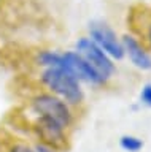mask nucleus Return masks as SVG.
<instances>
[{"label":"nucleus","mask_w":151,"mask_h":152,"mask_svg":"<svg viewBox=\"0 0 151 152\" xmlns=\"http://www.w3.org/2000/svg\"><path fill=\"white\" fill-rule=\"evenodd\" d=\"M40 79L56 97L64 100L65 103L78 104L83 102L84 94H83L81 86H80V81L77 78H73L64 68H57V66L45 68Z\"/></svg>","instance_id":"1"},{"label":"nucleus","mask_w":151,"mask_h":152,"mask_svg":"<svg viewBox=\"0 0 151 152\" xmlns=\"http://www.w3.org/2000/svg\"><path fill=\"white\" fill-rule=\"evenodd\" d=\"M77 52L97 71V75L105 81L110 79L116 71L111 57L103 49H100L89 37H81L77 41Z\"/></svg>","instance_id":"2"},{"label":"nucleus","mask_w":151,"mask_h":152,"mask_svg":"<svg viewBox=\"0 0 151 152\" xmlns=\"http://www.w3.org/2000/svg\"><path fill=\"white\" fill-rule=\"evenodd\" d=\"M32 108L38 116L51 119L56 124H59L62 128H67L72 124V113L69 109V104L56 95L51 94L37 95L32 100Z\"/></svg>","instance_id":"3"},{"label":"nucleus","mask_w":151,"mask_h":152,"mask_svg":"<svg viewBox=\"0 0 151 152\" xmlns=\"http://www.w3.org/2000/svg\"><path fill=\"white\" fill-rule=\"evenodd\" d=\"M89 38L96 45L103 49L111 59L121 60L124 57V48H122L121 40L118 38L116 32L103 21H92L89 22Z\"/></svg>","instance_id":"4"},{"label":"nucleus","mask_w":151,"mask_h":152,"mask_svg":"<svg viewBox=\"0 0 151 152\" xmlns=\"http://www.w3.org/2000/svg\"><path fill=\"white\" fill-rule=\"evenodd\" d=\"M57 68H64L65 71H69L73 78H77L80 83H89V84H103V81L100 76L97 75V71L78 54L77 51H65L59 54V62H57Z\"/></svg>","instance_id":"5"},{"label":"nucleus","mask_w":151,"mask_h":152,"mask_svg":"<svg viewBox=\"0 0 151 152\" xmlns=\"http://www.w3.org/2000/svg\"><path fill=\"white\" fill-rule=\"evenodd\" d=\"M37 133L43 144L54 147L59 152L67 147V138H65V128H62L59 124L51 121L48 117L38 116V121L35 124Z\"/></svg>","instance_id":"6"},{"label":"nucleus","mask_w":151,"mask_h":152,"mask_svg":"<svg viewBox=\"0 0 151 152\" xmlns=\"http://www.w3.org/2000/svg\"><path fill=\"white\" fill-rule=\"evenodd\" d=\"M122 48H124V56L129 57V60L137 68L143 71H151V54L130 35L122 37Z\"/></svg>","instance_id":"7"},{"label":"nucleus","mask_w":151,"mask_h":152,"mask_svg":"<svg viewBox=\"0 0 151 152\" xmlns=\"http://www.w3.org/2000/svg\"><path fill=\"white\" fill-rule=\"evenodd\" d=\"M119 146L126 152H138L143 147V141L134 135H122L119 138Z\"/></svg>","instance_id":"8"},{"label":"nucleus","mask_w":151,"mask_h":152,"mask_svg":"<svg viewBox=\"0 0 151 152\" xmlns=\"http://www.w3.org/2000/svg\"><path fill=\"white\" fill-rule=\"evenodd\" d=\"M140 102L145 106L151 108V83H146L140 90Z\"/></svg>","instance_id":"9"},{"label":"nucleus","mask_w":151,"mask_h":152,"mask_svg":"<svg viewBox=\"0 0 151 152\" xmlns=\"http://www.w3.org/2000/svg\"><path fill=\"white\" fill-rule=\"evenodd\" d=\"M34 149H35V152H59L57 149L46 146V144H43V142H38V144H35Z\"/></svg>","instance_id":"10"},{"label":"nucleus","mask_w":151,"mask_h":152,"mask_svg":"<svg viewBox=\"0 0 151 152\" xmlns=\"http://www.w3.org/2000/svg\"><path fill=\"white\" fill-rule=\"evenodd\" d=\"M10 152H35V149H34V147L26 146V144H16V146L11 147Z\"/></svg>","instance_id":"11"},{"label":"nucleus","mask_w":151,"mask_h":152,"mask_svg":"<svg viewBox=\"0 0 151 152\" xmlns=\"http://www.w3.org/2000/svg\"><path fill=\"white\" fill-rule=\"evenodd\" d=\"M148 38H150V41H151V24H150V27H148Z\"/></svg>","instance_id":"12"}]
</instances>
